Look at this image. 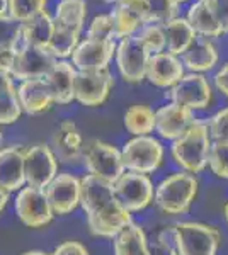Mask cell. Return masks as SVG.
I'll return each instance as SVG.
<instances>
[{"label":"cell","instance_id":"60d3db41","mask_svg":"<svg viewBox=\"0 0 228 255\" xmlns=\"http://www.w3.org/2000/svg\"><path fill=\"white\" fill-rule=\"evenodd\" d=\"M51 255H89V250L80 242H63L53 250Z\"/></svg>","mask_w":228,"mask_h":255},{"label":"cell","instance_id":"d590c367","mask_svg":"<svg viewBox=\"0 0 228 255\" xmlns=\"http://www.w3.org/2000/svg\"><path fill=\"white\" fill-rule=\"evenodd\" d=\"M148 10H150V22L148 24H162L177 17L179 3L174 0H147Z\"/></svg>","mask_w":228,"mask_h":255},{"label":"cell","instance_id":"9a60e30c","mask_svg":"<svg viewBox=\"0 0 228 255\" xmlns=\"http://www.w3.org/2000/svg\"><path fill=\"white\" fill-rule=\"evenodd\" d=\"M44 194L55 215H70L80 204V179L72 174H56L44 187Z\"/></svg>","mask_w":228,"mask_h":255},{"label":"cell","instance_id":"7bdbcfd3","mask_svg":"<svg viewBox=\"0 0 228 255\" xmlns=\"http://www.w3.org/2000/svg\"><path fill=\"white\" fill-rule=\"evenodd\" d=\"M215 85L223 96L228 97V63L223 65L222 70H218V73L215 75Z\"/></svg>","mask_w":228,"mask_h":255},{"label":"cell","instance_id":"44dd1931","mask_svg":"<svg viewBox=\"0 0 228 255\" xmlns=\"http://www.w3.org/2000/svg\"><path fill=\"white\" fill-rule=\"evenodd\" d=\"M53 153L61 162H77L84 153V138L73 121H61L53 133Z\"/></svg>","mask_w":228,"mask_h":255},{"label":"cell","instance_id":"603a6c76","mask_svg":"<svg viewBox=\"0 0 228 255\" xmlns=\"http://www.w3.org/2000/svg\"><path fill=\"white\" fill-rule=\"evenodd\" d=\"M75 75L77 70L70 61L67 60H56L49 73L44 77L48 82L49 89L53 92V101L60 106H67L72 101H75V94H73V87H75Z\"/></svg>","mask_w":228,"mask_h":255},{"label":"cell","instance_id":"7a4b0ae2","mask_svg":"<svg viewBox=\"0 0 228 255\" xmlns=\"http://www.w3.org/2000/svg\"><path fill=\"white\" fill-rule=\"evenodd\" d=\"M198 194V179L189 172H176L165 177L153 191V203L165 215H184Z\"/></svg>","mask_w":228,"mask_h":255},{"label":"cell","instance_id":"f907efd6","mask_svg":"<svg viewBox=\"0 0 228 255\" xmlns=\"http://www.w3.org/2000/svg\"><path fill=\"white\" fill-rule=\"evenodd\" d=\"M223 211H225V218H227V221H228V203L225 204V209H223Z\"/></svg>","mask_w":228,"mask_h":255},{"label":"cell","instance_id":"ab89813d","mask_svg":"<svg viewBox=\"0 0 228 255\" xmlns=\"http://www.w3.org/2000/svg\"><path fill=\"white\" fill-rule=\"evenodd\" d=\"M205 3L213 12L223 31H228V0H206Z\"/></svg>","mask_w":228,"mask_h":255},{"label":"cell","instance_id":"f6af8a7d","mask_svg":"<svg viewBox=\"0 0 228 255\" xmlns=\"http://www.w3.org/2000/svg\"><path fill=\"white\" fill-rule=\"evenodd\" d=\"M7 203H9V192L3 191V189L0 187V213H2L3 209H5Z\"/></svg>","mask_w":228,"mask_h":255},{"label":"cell","instance_id":"d6a6232c","mask_svg":"<svg viewBox=\"0 0 228 255\" xmlns=\"http://www.w3.org/2000/svg\"><path fill=\"white\" fill-rule=\"evenodd\" d=\"M20 114L22 109L17 99V90L12 84L0 90V125H12L20 118Z\"/></svg>","mask_w":228,"mask_h":255},{"label":"cell","instance_id":"7402d4cb","mask_svg":"<svg viewBox=\"0 0 228 255\" xmlns=\"http://www.w3.org/2000/svg\"><path fill=\"white\" fill-rule=\"evenodd\" d=\"M26 184L24 175V148H0V187L7 192L19 191Z\"/></svg>","mask_w":228,"mask_h":255},{"label":"cell","instance_id":"e0dca14e","mask_svg":"<svg viewBox=\"0 0 228 255\" xmlns=\"http://www.w3.org/2000/svg\"><path fill=\"white\" fill-rule=\"evenodd\" d=\"M184 77V65L177 56L167 51L152 53L147 63L145 79L162 89H171Z\"/></svg>","mask_w":228,"mask_h":255},{"label":"cell","instance_id":"836d02e7","mask_svg":"<svg viewBox=\"0 0 228 255\" xmlns=\"http://www.w3.org/2000/svg\"><path fill=\"white\" fill-rule=\"evenodd\" d=\"M208 165L217 177L228 179V143L227 141H211Z\"/></svg>","mask_w":228,"mask_h":255},{"label":"cell","instance_id":"ac0fdd59","mask_svg":"<svg viewBox=\"0 0 228 255\" xmlns=\"http://www.w3.org/2000/svg\"><path fill=\"white\" fill-rule=\"evenodd\" d=\"M130 223H133L131 221V213L126 211L118 201H114L111 206H107L102 211L87 216L89 232L94 237L101 238H114Z\"/></svg>","mask_w":228,"mask_h":255},{"label":"cell","instance_id":"c3c4849f","mask_svg":"<svg viewBox=\"0 0 228 255\" xmlns=\"http://www.w3.org/2000/svg\"><path fill=\"white\" fill-rule=\"evenodd\" d=\"M22 255H51V254H46L43 250H29V252H24Z\"/></svg>","mask_w":228,"mask_h":255},{"label":"cell","instance_id":"2e32d148","mask_svg":"<svg viewBox=\"0 0 228 255\" xmlns=\"http://www.w3.org/2000/svg\"><path fill=\"white\" fill-rule=\"evenodd\" d=\"M194 121L196 118L193 111L176 102H169L155 111V131L160 134V138L171 139V141L188 131Z\"/></svg>","mask_w":228,"mask_h":255},{"label":"cell","instance_id":"f1b7e54d","mask_svg":"<svg viewBox=\"0 0 228 255\" xmlns=\"http://www.w3.org/2000/svg\"><path fill=\"white\" fill-rule=\"evenodd\" d=\"M188 22L196 32V36L200 34L203 38H217V36L225 32L217 17L213 15V12L210 10V7L201 0H198L196 3L189 7Z\"/></svg>","mask_w":228,"mask_h":255},{"label":"cell","instance_id":"e575fe53","mask_svg":"<svg viewBox=\"0 0 228 255\" xmlns=\"http://www.w3.org/2000/svg\"><path fill=\"white\" fill-rule=\"evenodd\" d=\"M136 38L145 44V48L150 53H160L165 49V39L164 32H162L160 24H143L138 31H136Z\"/></svg>","mask_w":228,"mask_h":255},{"label":"cell","instance_id":"ffe728a7","mask_svg":"<svg viewBox=\"0 0 228 255\" xmlns=\"http://www.w3.org/2000/svg\"><path fill=\"white\" fill-rule=\"evenodd\" d=\"M15 90H17L20 109L24 113L31 114V116L43 114L55 102L53 101L51 89H49L48 82L44 79L24 80L19 84V87H15Z\"/></svg>","mask_w":228,"mask_h":255},{"label":"cell","instance_id":"1f68e13d","mask_svg":"<svg viewBox=\"0 0 228 255\" xmlns=\"http://www.w3.org/2000/svg\"><path fill=\"white\" fill-rule=\"evenodd\" d=\"M48 0H7V15L17 22H26L46 10Z\"/></svg>","mask_w":228,"mask_h":255},{"label":"cell","instance_id":"83f0119b","mask_svg":"<svg viewBox=\"0 0 228 255\" xmlns=\"http://www.w3.org/2000/svg\"><path fill=\"white\" fill-rule=\"evenodd\" d=\"M87 15V2L85 0H60L55 9V26L65 27V29L75 31L80 34L84 29Z\"/></svg>","mask_w":228,"mask_h":255},{"label":"cell","instance_id":"816d5d0a","mask_svg":"<svg viewBox=\"0 0 228 255\" xmlns=\"http://www.w3.org/2000/svg\"><path fill=\"white\" fill-rule=\"evenodd\" d=\"M2 139H3V136H2V129H0V146H2Z\"/></svg>","mask_w":228,"mask_h":255},{"label":"cell","instance_id":"f35d334b","mask_svg":"<svg viewBox=\"0 0 228 255\" xmlns=\"http://www.w3.org/2000/svg\"><path fill=\"white\" fill-rule=\"evenodd\" d=\"M211 141H227L228 143V108L220 109L206 123Z\"/></svg>","mask_w":228,"mask_h":255},{"label":"cell","instance_id":"484cf974","mask_svg":"<svg viewBox=\"0 0 228 255\" xmlns=\"http://www.w3.org/2000/svg\"><path fill=\"white\" fill-rule=\"evenodd\" d=\"M53 32H55V20H53V17L46 10L20 24V38H22V44L48 48Z\"/></svg>","mask_w":228,"mask_h":255},{"label":"cell","instance_id":"3957f363","mask_svg":"<svg viewBox=\"0 0 228 255\" xmlns=\"http://www.w3.org/2000/svg\"><path fill=\"white\" fill-rule=\"evenodd\" d=\"M172 240L177 255H217L222 235L215 226L181 221L172 226Z\"/></svg>","mask_w":228,"mask_h":255},{"label":"cell","instance_id":"8d00e7d4","mask_svg":"<svg viewBox=\"0 0 228 255\" xmlns=\"http://www.w3.org/2000/svg\"><path fill=\"white\" fill-rule=\"evenodd\" d=\"M22 46L20 38V22L10 19L9 15L0 19V48H14Z\"/></svg>","mask_w":228,"mask_h":255},{"label":"cell","instance_id":"30bf717a","mask_svg":"<svg viewBox=\"0 0 228 255\" xmlns=\"http://www.w3.org/2000/svg\"><path fill=\"white\" fill-rule=\"evenodd\" d=\"M114 87V79L109 70H94V72H77L75 75V101L87 108H97L104 104Z\"/></svg>","mask_w":228,"mask_h":255},{"label":"cell","instance_id":"8992f818","mask_svg":"<svg viewBox=\"0 0 228 255\" xmlns=\"http://www.w3.org/2000/svg\"><path fill=\"white\" fill-rule=\"evenodd\" d=\"M114 197L130 213L143 211L153 201V182L145 174L124 170L121 177L113 184Z\"/></svg>","mask_w":228,"mask_h":255},{"label":"cell","instance_id":"9c48e42d","mask_svg":"<svg viewBox=\"0 0 228 255\" xmlns=\"http://www.w3.org/2000/svg\"><path fill=\"white\" fill-rule=\"evenodd\" d=\"M14 208L19 220L29 228H43L48 223H51L53 216H55L43 189L29 186L19 189L17 197L14 201Z\"/></svg>","mask_w":228,"mask_h":255},{"label":"cell","instance_id":"681fc988","mask_svg":"<svg viewBox=\"0 0 228 255\" xmlns=\"http://www.w3.org/2000/svg\"><path fill=\"white\" fill-rule=\"evenodd\" d=\"M104 2L106 3H113V5H114V3H119V2H123V0H104Z\"/></svg>","mask_w":228,"mask_h":255},{"label":"cell","instance_id":"db71d44e","mask_svg":"<svg viewBox=\"0 0 228 255\" xmlns=\"http://www.w3.org/2000/svg\"><path fill=\"white\" fill-rule=\"evenodd\" d=\"M201 2H206V0H201Z\"/></svg>","mask_w":228,"mask_h":255},{"label":"cell","instance_id":"d6986e66","mask_svg":"<svg viewBox=\"0 0 228 255\" xmlns=\"http://www.w3.org/2000/svg\"><path fill=\"white\" fill-rule=\"evenodd\" d=\"M116 201L113 184L87 174L80 179V206L87 216L95 215Z\"/></svg>","mask_w":228,"mask_h":255},{"label":"cell","instance_id":"ee69618b","mask_svg":"<svg viewBox=\"0 0 228 255\" xmlns=\"http://www.w3.org/2000/svg\"><path fill=\"white\" fill-rule=\"evenodd\" d=\"M150 255H177L176 249L172 244H164V242H157L150 249Z\"/></svg>","mask_w":228,"mask_h":255},{"label":"cell","instance_id":"5b68a950","mask_svg":"<svg viewBox=\"0 0 228 255\" xmlns=\"http://www.w3.org/2000/svg\"><path fill=\"white\" fill-rule=\"evenodd\" d=\"M82 160L90 175L114 184L124 172L121 150L101 139H94L84 146Z\"/></svg>","mask_w":228,"mask_h":255},{"label":"cell","instance_id":"d4e9b609","mask_svg":"<svg viewBox=\"0 0 228 255\" xmlns=\"http://www.w3.org/2000/svg\"><path fill=\"white\" fill-rule=\"evenodd\" d=\"M160 27L162 32H164L165 49L174 56L182 55L191 46L194 38H196V32L189 26L188 19H182V17L171 19L167 22H162Z\"/></svg>","mask_w":228,"mask_h":255},{"label":"cell","instance_id":"bcb514c9","mask_svg":"<svg viewBox=\"0 0 228 255\" xmlns=\"http://www.w3.org/2000/svg\"><path fill=\"white\" fill-rule=\"evenodd\" d=\"M9 85H12V77L0 73V90L5 89V87H9Z\"/></svg>","mask_w":228,"mask_h":255},{"label":"cell","instance_id":"4fadbf2b","mask_svg":"<svg viewBox=\"0 0 228 255\" xmlns=\"http://www.w3.org/2000/svg\"><path fill=\"white\" fill-rule=\"evenodd\" d=\"M109 17L113 20L114 39H123L135 36L143 24L150 22V10L147 0H123L114 3Z\"/></svg>","mask_w":228,"mask_h":255},{"label":"cell","instance_id":"6da1fadb","mask_svg":"<svg viewBox=\"0 0 228 255\" xmlns=\"http://www.w3.org/2000/svg\"><path fill=\"white\" fill-rule=\"evenodd\" d=\"M211 148V138L208 133V126L205 121L196 119L189 126L188 131L172 141L171 153L172 158L184 172L189 174H200L208 165V155Z\"/></svg>","mask_w":228,"mask_h":255},{"label":"cell","instance_id":"ba28073f","mask_svg":"<svg viewBox=\"0 0 228 255\" xmlns=\"http://www.w3.org/2000/svg\"><path fill=\"white\" fill-rule=\"evenodd\" d=\"M58 174V158L48 145H34L24 150V175L29 187L43 189Z\"/></svg>","mask_w":228,"mask_h":255},{"label":"cell","instance_id":"f5cc1de1","mask_svg":"<svg viewBox=\"0 0 228 255\" xmlns=\"http://www.w3.org/2000/svg\"><path fill=\"white\" fill-rule=\"evenodd\" d=\"M176 3H182V2H188V0H174Z\"/></svg>","mask_w":228,"mask_h":255},{"label":"cell","instance_id":"4316f807","mask_svg":"<svg viewBox=\"0 0 228 255\" xmlns=\"http://www.w3.org/2000/svg\"><path fill=\"white\" fill-rule=\"evenodd\" d=\"M114 255H150V247L142 226L130 223L114 237Z\"/></svg>","mask_w":228,"mask_h":255},{"label":"cell","instance_id":"74e56055","mask_svg":"<svg viewBox=\"0 0 228 255\" xmlns=\"http://www.w3.org/2000/svg\"><path fill=\"white\" fill-rule=\"evenodd\" d=\"M89 39H114V29H113V20L109 14H97L90 20L89 27H87V36Z\"/></svg>","mask_w":228,"mask_h":255},{"label":"cell","instance_id":"cb8c5ba5","mask_svg":"<svg viewBox=\"0 0 228 255\" xmlns=\"http://www.w3.org/2000/svg\"><path fill=\"white\" fill-rule=\"evenodd\" d=\"M181 56L184 68H188L191 73L208 72L218 61V51L215 44L208 38H203V36H196L191 46Z\"/></svg>","mask_w":228,"mask_h":255},{"label":"cell","instance_id":"5bb4252c","mask_svg":"<svg viewBox=\"0 0 228 255\" xmlns=\"http://www.w3.org/2000/svg\"><path fill=\"white\" fill-rule=\"evenodd\" d=\"M171 102L184 106L189 111L205 109L211 102V85L208 79L201 73H188L171 87L169 92Z\"/></svg>","mask_w":228,"mask_h":255},{"label":"cell","instance_id":"7c38bea8","mask_svg":"<svg viewBox=\"0 0 228 255\" xmlns=\"http://www.w3.org/2000/svg\"><path fill=\"white\" fill-rule=\"evenodd\" d=\"M116 53L114 39H82L72 53L70 63L77 72H94L106 70Z\"/></svg>","mask_w":228,"mask_h":255},{"label":"cell","instance_id":"8fae6325","mask_svg":"<svg viewBox=\"0 0 228 255\" xmlns=\"http://www.w3.org/2000/svg\"><path fill=\"white\" fill-rule=\"evenodd\" d=\"M55 63L56 58L48 51V48L22 44L17 49L15 63L14 68H12L10 77L20 82L32 80V79H44Z\"/></svg>","mask_w":228,"mask_h":255},{"label":"cell","instance_id":"7dc6e473","mask_svg":"<svg viewBox=\"0 0 228 255\" xmlns=\"http://www.w3.org/2000/svg\"><path fill=\"white\" fill-rule=\"evenodd\" d=\"M7 15V0H0V19Z\"/></svg>","mask_w":228,"mask_h":255},{"label":"cell","instance_id":"277c9868","mask_svg":"<svg viewBox=\"0 0 228 255\" xmlns=\"http://www.w3.org/2000/svg\"><path fill=\"white\" fill-rule=\"evenodd\" d=\"M164 145L153 136H135L124 143L121 158L124 170L136 174H152L164 163Z\"/></svg>","mask_w":228,"mask_h":255},{"label":"cell","instance_id":"4dcf8cb0","mask_svg":"<svg viewBox=\"0 0 228 255\" xmlns=\"http://www.w3.org/2000/svg\"><path fill=\"white\" fill-rule=\"evenodd\" d=\"M78 41H80V34H78V32L55 26V32H53L51 39H49V44H48V51L51 53L56 60H65V58H68V56H72Z\"/></svg>","mask_w":228,"mask_h":255},{"label":"cell","instance_id":"b9f144b4","mask_svg":"<svg viewBox=\"0 0 228 255\" xmlns=\"http://www.w3.org/2000/svg\"><path fill=\"white\" fill-rule=\"evenodd\" d=\"M15 55H17V49L0 48V73L10 77L12 68H14V63H15Z\"/></svg>","mask_w":228,"mask_h":255},{"label":"cell","instance_id":"52a82bcc","mask_svg":"<svg viewBox=\"0 0 228 255\" xmlns=\"http://www.w3.org/2000/svg\"><path fill=\"white\" fill-rule=\"evenodd\" d=\"M152 53L145 48V44L136 36L119 39L116 44V65L121 77L130 84H138L145 79L147 63Z\"/></svg>","mask_w":228,"mask_h":255},{"label":"cell","instance_id":"f546056e","mask_svg":"<svg viewBox=\"0 0 228 255\" xmlns=\"http://www.w3.org/2000/svg\"><path fill=\"white\" fill-rule=\"evenodd\" d=\"M124 128L133 136H148L155 129V111L143 104L131 106L124 113Z\"/></svg>","mask_w":228,"mask_h":255}]
</instances>
